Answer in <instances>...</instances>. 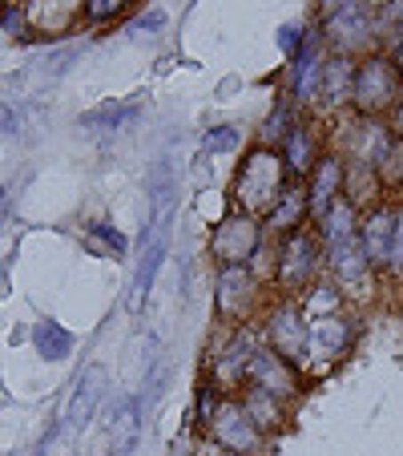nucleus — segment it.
<instances>
[{"label":"nucleus","mask_w":403,"mask_h":456,"mask_svg":"<svg viewBox=\"0 0 403 456\" xmlns=\"http://www.w3.org/2000/svg\"><path fill=\"white\" fill-rule=\"evenodd\" d=\"M286 174L291 170H286L278 146H266V142L250 146L246 154H242L238 174H234V207L262 223V218L275 210V202L283 199V190L291 186Z\"/></svg>","instance_id":"nucleus-1"},{"label":"nucleus","mask_w":403,"mask_h":456,"mask_svg":"<svg viewBox=\"0 0 403 456\" xmlns=\"http://www.w3.org/2000/svg\"><path fill=\"white\" fill-rule=\"evenodd\" d=\"M399 89H403V69L387 53H363L355 61L351 105L359 118H387L395 110V102H399Z\"/></svg>","instance_id":"nucleus-2"},{"label":"nucleus","mask_w":403,"mask_h":456,"mask_svg":"<svg viewBox=\"0 0 403 456\" xmlns=\"http://www.w3.org/2000/svg\"><path fill=\"white\" fill-rule=\"evenodd\" d=\"M258 247H262V223L250 215H242V210H234V215H226L222 223L210 231V258H214L218 267H246L250 258L258 255Z\"/></svg>","instance_id":"nucleus-3"},{"label":"nucleus","mask_w":403,"mask_h":456,"mask_svg":"<svg viewBox=\"0 0 403 456\" xmlns=\"http://www.w3.org/2000/svg\"><path fill=\"white\" fill-rule=\"evenodd\" d=\"M318 263H323V239L315 231H291L278 242V263H275V279L283 291H302L315 279Z\"/></svg>","instance_id":"nucleus-4"},{"label":"nucleus","mask_w":403,"mask_h":456,"mask_svg":"<svg viewBox=\"0 0 403 456\" xmlns=\"http://www.w3.org/2000/svg\"><path fill=\"white\" fill-rule=\"evenodd\" d=\"M318 33L331 45V53H343V57H355V53H371V37H375V12H371L367 0H351L347 9H339L334 17L318 20Z\"/></svg>","instance_id":"nucleus-5"},{"label":"nucleus","mask_w":403,"mask_h":456,"mask_svg":"<svg viewBox=\"0 0 403 456\" xmlns=\"http://www.w3.org/2000/svg\"><path fill=\"white\" fill-rule=\"evenodd\" d=\"M262 339L270 352L291 360L294 368H307V311L299 303H278L262 319Z\"/></svg>","instance_id":"nucleus-6"},{"label":"nucleus","mask_w":403,"mask_h":456,"mask_svg":"<svg viewBox=\"0 0 403 456\" xmlns=\"http://www.w3.org/2000/svg\"><path fill=\"white\" fill-rule=\"evenodd\" d=\"M206 428H210V436H214V444L230 448V452H238V456H254L258 448H262V428L246 416L242 400H230V396L218 400Z\"/></svg>","instance_id":"nucleus-7"},{"label":"nucleus","mask_w":403,"mask_h":456,"mask_svg":"<svg viewBox=\"0 0 403 456\" xmlns=\"http://www.w3.org/2000/svg\"><path fill=\"white\" fill-rule=\"evenodd\" d=\"M355 339V323L343 319L339 311H323V315L307 319V363H334L339 355L351 347Z\"/></svg>","instance_id":"nucleus-8"},{"label":"nucleus","mask_w":403,"mask_h":456,"mask_svg":"<svg viewBox=\"0 0 403 456\" xmlns=\"http://www.w3.org/2000/svg\"><path fill=\"white\" fill-rule=\"evenodd\" d=\"M246 384L262 387V392H270V396H278V400H294L299 396V368L262 344V347H254V355H250Z\"/></svg>","instance_id":"nucleus-9"},{"label":"nucleus","mask_w":403,"mask_h":456,"mask_svg":"<svg viewBox=\"0 0 403 456\" xmlns=\"http://www.w3.org/2000/svg\"><path fill=\"white\" fill-rule=\"evenodd\" d=\"M395 142L391 126L379 118H359L351 129L343 134V162L347 166H367V170H375L379 162H383L387 146Z\"/></svg>","instance_id":"nucleus-10"},{"label":"nucleus","mask_w":403,"mask_h":456,"mask_svg":"<svg viewBox=\"0 0 403 456\" xmlns=\"http://www.w3.org/2000/svg\"><path fill=\"white\" fill-rule=\"evenodd\" d=\"M258 303V279L250 267H218L214 279V311L222 319H246Z\"/></svg>","instance_id":"nucleus-11"},{"label":"nucleus","mask_w":403,"mask_h":456,"mask_svg":"<svg viewBox=\"0 0 403 456\" xmlns=\"http://www.w3.org/2000/svg\"><path fill=\"white\" fill-rule=\"evenodd\" d=\"M323 45H326L323 33L307 28L302 49L294 53V69H291V102L294 105H310L318 97V81H323V65H326Z\"/></svg>","instance_id":"nucleus-12"},{"label":"nucleus","mask_w":403,"mask_h":456,"mask_svg":"<svg viewBox=\"0 0 403 456\" xmlns=\"http://www.w3.org/2000/svg\"><path fill=\"white\" fill-rule=\"evenodd\" d=\"M343 186H347L343 154H323L315 162V170L307 174V202H310V218H315V226L334 202L343 199Z\"/></svg>","instance_id":"nucleus-13"},{"label":"nucleus","mask_w":403,"mask_h":456,"mask_svg":"<svg viewBox=\"0 0 403 456\" xmlns=\"http://www.w3.org/2000/svg\"><path fill=\"white\" fill-rule=\"evenodd\" d=\"M391 231H395V207L375 202L359 215V247L367 255L371 271H387V250H391Z\"/></svg>","instance_id":"nucleus-14"},{"label":"nucleus","mask_w":403,"mask_h":456,"mask_svg":"<svg viewBox=\"0 0 403 456\" xmlns=\"http://www.w3.org/2000/svg\"><path fill=\"white\" fill-rule=\"evenodd\" d=\"M165 226H170V215L157 218L154 231H146V239H149L146 258H141L138 271H133V279H129V299H125L129 315H138V311L146 307V299H149V287H154L157 267H162V258H165Z\"/></svg>","instance_id":"nucleus-15"},{"label":"nucleus","mask_w":403,"mask_h":456,"mask_svg":"<svg viewBox=\"0 0 403 456\" xmlns=\"http://www.w3.org/2000/svg\"><path fill=\"white\" fill-rule=\"evenodd\" d=\"M351 89H355V57L331 53V57H326V65H323V81H318L315 105H323V110L351 105Z\"/></svg>","instance_id":"nucleus-16"},{"label":"nucleus","mask_w":403,"mask_h":456,"mask_svg":"<svg viewBox=\"0 0 403 456\" xmlns=\"http://www.w3.org/2000/svg\"><path fill=\"white\" fill-rule=\"evenodd\" d=\"M141 440V400L125 396L109 420V440H105V456H133Z\"/></svg>","instance_id":"nucleus-17"},{"label":"nucleus","mask_w":403,"mask_h":456,"mask_svg":"<svg viewBox=\"0 0 403 456\" xmlns=\"http://www.w3.org/2000/svg\"><path fill=\"white\" fill-rule=\"evenodd\" d=\"M278 150H283V162L286 170H291V178L307 182V174L315 170V162L323 154L315 150V129H310V121H294L291 129H286V138L278 142Z\"/></svg>","instance_id":"nucleus-18"},{"label":"nucleus","mask_w":403,"mask_h":456,"mask_svg":"<svg viewBox=\"0 0 403 456\" xmlns=\"http://www.w3.org/2000/svg\"><path fill=\"white\" fill-rule=\"evenodd\" d=\"M307 215H310L307 182L291 178V186L283 190V199L275 202L270 215H266V226H270L275 234H291V231H302V226H307Z\"/></svg>","instance_id":"nucleus-19"},{"label":"nucleus","mask_w":403,"mask_h":456,"mask_svg":"<svg viewBox=\"0 0 403 456\" xmlns=\"http://www.w3.org/2000/svg\"><path fill=\"white\" fill-rule=\"evenodd\" d=\"M323 263L339 283H359V279H367V271H371L367 255H363V247H359V234L334 242V247H323Z\"/></svg>","instance_id":"nucleus-20"},{"label":"nucleus","mask_w":403,"mask_h":456,"mask_svg":"<svg viewBox=\"0 0 403 456\" xmlns=\"http://www.w3.org/2000/svg\"><path fill=\"white\" fill-rule=\"evenodd\" d=\"M254 347H258V344H250L246 331H238V336L230 339V347H226V352L214 360V384L242 387V379H246V368H250V355H254Z\"/></svg>","instance_id":"nucleus-21"},{"label":"nucleus","mask_w":403,"mask_h":456,"mask_svg":"<svg viewBox=\"0 0 403 456\" xmlns=\"http://www.w3.org/2000/svg\"><path fill=\"white\" fill-rule=\"evenodd\" d=\"M355 234H359V207H355L351 199H339L318 218V239H323V247H334V242L355 239Z\"/></svg>","instance_id":"nucleus-22"},{"label":"nucleus","mask_w":403,"mask_h":456,"mask_svg":"<svg viewBox=\"0 0 403 456\" xmlns=\"http://www.w3.org/2000/svg\"><path fill=\"white\" fill-rule=\"evenodd\" d=\"M242 408H246V416L258 424L262 432H275L286 424V412H283V400L270 396V392H262V387L246 384L242 387Z\"/></svg>","instance_id":"nucleus-23"},{"label":"nucleus","mask_w":403,"mask_h":456,"mask_svg":"<svg viewBox=\"0 0 403 456\" xmlns=\"http://www.w3.org/2000/svg\"><path fill=\"white\" fill-rule=\"evenodd\" d=\"M101 392H105V368H89L77 384V396L69 404V424L73 428H85L93 420V408L101 404Z\"/></svg>","instance_id":"nucleus-24"},{"label":"nucleus","mask_w":403,"mask_h":456,"mask_svg":"<svg viewBox=\"0 0 403 456\" xmlns=\"http://www.w3.org/2000/svg\"><path fill=\"white\" fill-rule=\"evenodd\" d=\"M33 347H36L41 360L57 363V360H65V355L73 352V336L60 328L57 319H41V323L33 328Z\"/></svg>","instance_id":"nucleus-25"},{"label":"nucleus","mask_w":403,"mask_h":456,"mask_svg":"<svg viewBox=\"0 0 403 456\" xmlns=\"http://www.w3.org/2000/svg\"><path fill=\"white\" fill-rule=\"evenodd\" d=\"M379 174V186L383 190H403V138H395L391 146H387L383 162L375 166Z\"/></svg>","instance_id":"nucleus-26"},{"label":"nucleus","mask_w":403,"mask_h":456,"mask_svg":"<svg viewBox=\"0 0 403 456\" xmlns=\"http://www.w3.org/2000/svg\"><path fill=\"white\" fill-rule=\"evenodd\" d=\"M133 110H138V105H101V110L81 113L77 126H85V129H117L125 118H133Z\"/></svg>","instance_id":"nucleus-27"},{"label":"nucleus","mask_w":403,"mask_h":456,"mask_svg":"<svg viewBox=\"0 0 403 456\" xmlns=\"http://www.w3.org/2000/svg\"><path fill=\"white\" fill-rule=\"evenodd\" d=\"M238 146H242V129L238 126H214V129H206V138H202V150H206L210 158L234 154Z\"/></svg>","instance_id":"nucleus-28"},{"label":"nucleus","mask_w":403,"mask_h":456,"mask_svg":"<svg viewBox=\"0 0 403 456\" xmlns=\"http://www.w3.org/2000/svg\"><path fill=\"white\" fill-rule=\"evenodd\" d=\"M0 28L9 37H17V41H28V37H33V20H28L25 4H17V0L0 4Z\"/></svg>","instance_id":"nucleus-29"},{"label":"nucleus","mask_w":403,"mask_h":456,"mask_svg":"<svg viewBox=\"0 0 403 456\" xmlns=\"http://www.w3.org/2000/svg\"><path fill=\"white\" fill-rule=\"evenodd\" d=\"M85 247L93 250V255H125V239H121L113 226H93V231L85 234Z\"/></svg>","instance_id":"nucleus-30"},{"label":"nucleus","mask_w":403,"mask_h":456,"mask_svg":"<svg viewBox=\"0 0 403 456\" xmlns=\"http://www.w3.org/2000/svg\"><path fill=\"white\" fill-rule=\"evenodd\" d=\"M125 4L129 0H81V17H85L89 25H105V20H113Z\"/></svg>","instance_id":"nucleus-31"},{"label":"nucleus","mask_w":403,"mask_h":456,"mask_svg":"<svg viewBox=\"0 0 403 456\" xmlns=\"http://www.w3.org/2000/svg\"><path fill=\"white\" fill-rule=\"evenodd\" d=\"M387 271L403 275V207H395V231H391V250H387Z\"/></svg>","instance_id":"nucleus-32"},{"label":"nucleus","mask_w":403,"mask_h":456,"mask_svg":"<svg viewBox=\"0 0 403 456\" xmlns=\"http://www.w3.org/2000/svg\"><path fill=\"white\" fill-rule=\"evenodd\" d=\"M302 37H307V28H299V25H283L278 28V45H283V53H299L302 49Z\"/></svg>","instance_id":"nucleus-33"},{"label":"nucleus","mask_w":403,"mask_h":456,"mask_svg":"<svg viewBox=\"0 0 403 456\" xmlns=\"http://www.w3.org/2000/svg\"><path fill=\"white\" fill-rule=\"evenodd\" d=\"M165 25V12H146V17H138V20H133V33H157V28H162Z\"/></svg>","instance_id":"nucleus-34"},{"label":"nucleus","mask_w":403,"mask_h":456,"mask_svg":"<svg viewBox=\"0 0 403 456\" xmlns=\"http://www.w3.org/2000/svg\"><path fill=\"white\" fill-rule=\"evenodd\" d=\"M387 126H391L395 138H403V89H399V102H395V110L387 113Z\"/></svg>","instance_id":"nucleus-35"},{"label":"nucleus","mask_w":403,"mask_h":456,"mask_svg":"<svg viewBox=\"0 0 403 456\" xmlns=\"http://www.w3.org/2000/svg\"><path fill=\"white\" fill-rule=\"evenodd\" d=\"M351 0H318V20H326V17H334L339 9H347Z\"/></svg>","instance_id":"nucleus-36"},{"label":"nucleus","mask_w":403,"mask_h":456,"mask_svg":"<svg viewBox=\"0 0 403 456\" xmlns=\"http://www.w3.org/2000/svg\"><path fill=\"white\" fill-rule=\"evenodd\" d=\"M0 129H4V134H17V118H12L4 105H0Z\"/></svg>","instance_id":"nucleus-37"},{"label":"nucleus","mask_w":403,"mask_h":456,"mask_svg":"<svg viewBox=\"0 0 403 456\" xmlns=\"http://www.w3.org/2000/svg\"><path fill=\"white\" fill-rule=\"evenodd\" d=\"M202 456H238V452H230V448H222V444H206Z\"/></svg>","instance_id":"nucleus-38"},{"label":"nucleus","mask_w":403,"mask_h":456,"mask_svg":"<svg viewBox=\"0 0 403 456\" xmlns=\"http://www.w3.org/2000/svg\"><path fill=\"white\" fill-rule=\"evenodd\" d=\"M0 4H9V0H0Z\"/></svg>","instance_id":"nucleus-39"}]
</instances>
